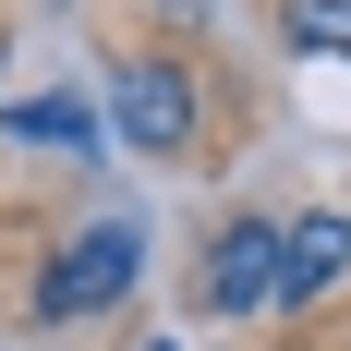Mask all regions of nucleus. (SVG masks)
Wrapping results in <instances>:
<instances>
[{
  "instance_id": "obj_1",
  "label": "nucleus",
  "mask_w": 351,
  "mask_h": 351,
  "mask_svg": "<svg viewBox=\"0 0 351 351\" xmlns=\"http://www.w3.org/2000/svg\"><path fill=\"white\" fill-rule=\"evenodd\" d=\"M134 279H145V230H134V218H97V230H73V243H61V267L36 279V327L109 315Z\"/></svg>"
},
{
  "instance_id": "obj_2",
  "label": "nucleus",
  "mask_w": 351,
  "mask_h": 351,
  "mask_svg": "<svg viewBox=\"0 0 351 351\" xmlns=\"http://www.w3.org/2000/svg\"><path fill=\"white\" fill-rule=\"evenodd\" d=\"M109 121H121V145H145V158H182V145H194V73L182 61H121Z\"/></svg>"
},
{
  "instance_id": "obj_3",
  "label": "nucleus",
  "mask_w": 351,
  "mask_h": 351,
  "mask_svg": "<svg viewBox=\"0 0 351 351\" xmlns=\"http://www.w3.org/2000/svg\"><path fill=\"white\" fill-rule=\"evenodd\" d=\"M279 254H291V230L230 218L218 254H206V279H194V303H206V315H254V303H279Z\"/></svg>"
},
{
  "instance_id": "obj_4",
  "label": "nucleus",
  "mask_w": 351,
  "mask_h": 351,
  "mask_svg": "<svg viewBox=\"0 0 351 351\" xmlns=\"http://www.w3.org/2000/svg\"><path fill=\"white\" fill-rule=\"evenodd\" d=\"M339 279H351V218H339V206L291 218V254H279V303H327Z\"/></svg>"
},
{
  "instance_id": "obj_5",
  "label": "nucleus",
  "mask_w": 351,
  "mask_h": 351,
  "mask_svg": "<svg viewBox=\"0 0 351 351\" xmlns=\"http://www.w3.org/2000/svg\"><path fill=\"white\" fill-rule=\"evenodd\" d=\"M291 49H327V61H351V0H291Z\"/></svg>"
},
{
  "instance_id": "obj_6",
  "label": "nucleus",
  "mask_w": 351,
  "mask_h": 351,
  "mask_svg": "<svg viewBox=\"0 0 351 351\" xmlns=\"http://www.w3.org/2000/svg\"><path fill=\"white\" fill-rule=\"evenodd\" d=\"M12 134H36V145H85L97 121H85L73 97H36V109H12Z\"/></svg>"
},
{
  "instance_id": "obj_7",
  "label": "nucleus",
  "mask_w": 351,
  "mask_h": 351,
  "mask_svg": "<svg viewBox=\"0 0 351 351\" xmlns=\"http://www.w3.org/2000/svg\"><path fill=\"white\" fill-rule=\"evenodd\" d=\"M145 351H170V339H145Z\"/></svg>"
}]
</instances>
